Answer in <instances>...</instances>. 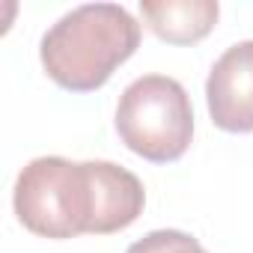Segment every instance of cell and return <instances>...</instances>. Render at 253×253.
<instances>
[{"mask_svg":"<svg viewBox=\"0 0 253 253\" xmlns=\"http://www.w3.org/2000/svg\"><path fill=\"white\" fill-rule=\"evenodd\" d=\"M140 45L137 18L119 3H84L66 12L42 36V66L48 78L72 92H92L107 84Z\"/></svg>","mask_w":253,"mask_h":253,"instance_id":"cell-1","label":"cell"},{"mask_svg":"<svg viewBox=\"0 0 253 253\" xmlns=\"http://www.w3.org/2000/svg\"><path fill=\"white\" fill-rule=\"evenodd\" d=\"M209 116L220 131H253V39L226 48L206 81Z\"/></svg>","mask_w":253,"mask_h":253,"instance_id":"cell-4","label":"cell"},{"mask_svg":"<svg viewBox=\"0 0 253 253\" xmlns=\"http://www.w3.org/2000/svg\"><path fill=\"white\" fill-rule=\"evenodd\" d=\"M116 134L152 164L179 161L194 137V107L185 86L167 75H143L116 104Z\"/></svg>","mask_w":253,"mask_h":253,"instance_id":"cell-2","label":"cell"},{"mask_svg":"<svg viewBox=\"0 0 253 253\" xmlns=\"http://www.w3.org/2000/svg\"><path fill=\"white\" fill-rule=\"evenodd\" d=\"M15 214L42 238H75L92 232V176L89 161L45 155L30 161L15 182Z\"/></svg>","mask_w":253,"mask_h":253,"instance_id":"cell-3","label":"cell"},{"mask_svg":"<svg viewBox=\"0 0 253 253\" xmlns=\"http://www.w3.org/2000/svg\"><path fill=\"white\" fill-rule=\"evenodd\" d=\"M89 176H92V200H95L89 235L119 232L140 217L146 191L131 170L110 161H89Z\"/></svg>","mask_w":253,"mask_h":253,"instance_id":"cell-5","label":"cell"},{"mask_svg":"<svg viewBox=\"0 0 253 253\" xmlns=\"http://www.w3.org/2000/svg\"><path fill=\"white\" fill-rule=\"evenodd\" d=\"M128 253H209V250L182 229H155L146 238L134 241Z\"/></svg>","mask_w":253,"mask_h":253,"instance_id":"cell-7","label":"cell"},{"mask_svg":"<svg viewBox=\"0 0 253 253\" xmlns=\"http://www.w3.org/2000/svg\"><path fill=\"white\" fill-rule=\"evenodd\" d=\"M149 30L170 45H194L206 39L220 15L217 0H140Z\"/></svg>","mask_w":253,"mask_h":253,"instance_id":"cell-6","label":"cell"}]
</instances>
